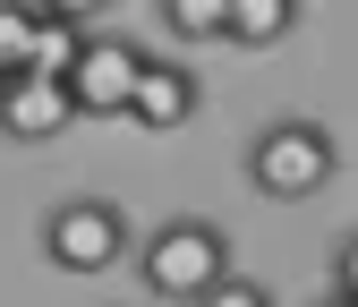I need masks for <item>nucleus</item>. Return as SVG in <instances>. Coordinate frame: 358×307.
<instances>
[{
  "label": "nucleus",
  "mask_w": 358,
  "mask_h": 307,
  "mask_svg": "<svg viewBox=\"0 0 358 307\" xmlns=\"http://www.w3.org/2000/svg\"><path fill=\"white\" fill-rule=\"evenodd\" d=\"M34 34H43V9H34V0H0V69H9V77L34 69Z\"/></svg>",
  "instance_id": "obj_9"
},
{
  "label": "nucleus",
  "mask_w": 358,
  "mask_h": 307,
  "mask_svg": "<svg viewBox=\"0 0 358 307\" xmlns=\"http://www.w3.org/2000/svg\"><path fill=\"white\" fill-rule=\"evenodd\" d=\"M77 52H85V26L43 17V34H34V69H43V77H69V69H77Z\"/></svg>",
  "instance_id": "obj_10"
},
{
  "label": "nucleus",
  "mask_w": 358,
  "mask_h": 307,
  "mask_svg": "<svg viewBox=\"0 0 358 307\" xmlns=\"http://www.w3.org/2000/svg\"><path fill=\"white\" fill-rule=\"evenodd\" d=\"M196 307H282V299H273V290H264L256 273H231V282H213V290H205Z\"/></svg>",
  "instance_id": "obj_11"
},
{
  "label": "nucleus",
  "mask_w": 358,
  "mask_h": 307,
  "mask_svg": "<svg viewBox=\"0 0 358 307\" xmlns=\"http://www.w3.org/2000/svg\"><path fill=\"white\" fill-rule=\"evenodd\" d=\"M239 171H248L256 197L307 205V197H324L341 180V145H333L324 120H264L256 137H248V154H239Z\"/></svg>",
  "instance_id": "obj_2"
},
{
  "label": "nucleus",
  "mask_w": 358,
  "mask_h": 307,
  "mask_svg": "<svg viewBox=\"0 0 358 307\" xmlns=\"http://www.w3.org/2000/svg\"><path fill=\"white\" fill-rule=\"evenodd\" d=\"M34 239H43V265L52 273H111V265L137 256V222H128L120 197H60L34 222Z\"/></svg>",
  "instance_id": "obj_3"
},
{
  "label": "nucleus",
  "mask_w": 358,
  "mask_h": 307,
  "mask_svg": "<svg viewBox=\"0 0 358 307\" xmlns=\"http://www.w3.org/2000/svg\"><path fill=\"white\" fill-rule=\"evenodd\" d=\"M307 307H358V290H341V282H333V290H316Z\"/></svg>",
  "instance_id": "obj_14"
},
{
  "label": "nucleus",
  "mask_w": 358,
  "mask_h": 307,
  "mask_svg": "<svg viewBox=\"0 0 358 307\" xmlns=\"http://www.w3.org/2000/svg\"><path fill=\"white\" fill-rule=\"evenodd\" d=\"M196 111H205V77H196L188 60H145L137 94H128V120H137L145 137H179Z\"/></svg>",
  "instance_id": "obj_6"
},
{
  "label": "nucleus",
  "mask_w": 358,
  "mask_h": 307,
  "mask_svg": "<svg viewBox=\"0 0 358 307\" xmlns=\"http://www.w3.org/2000/svg\"><path fill=\"white\" fill-rule=\"evenodd\" d=\"M137 282L162 307H196L213 282H231V231L205 222V213H171L137 239Z\"/></svg>",
  "instance_id": "obj_1"
},
{
  "label": "nucleus",
  "mask_w": 358,
  "mask_h": 307,
  "mask_svg": "<svg viewBox=\"0 0 358 307\" xmlns=\"http://www.w3.org/2000/svg\"><path fill=\"white\" fill-rule=\"evenodd\" d=\"M333 282H341V290H358V231H341V239H333Z\"/></svg>",
  "instance_id": "obj_13"
},
{
  "label": "nucleus",
  "mask_w": 358,
  "mask_h": 307,
  "mask_svg": "<svg viewBox=\"0 0 358 307\" xmlns=\"http://www.w3.org/2000/svg\"><path fill=\"white\" fill-rule=\"evenodd\" d=\"M43 17H69V26H85L94 34V17H111V0H34Z\"/></svg>",
  "instance_id": "obj_12"
},
{
  "label": "nucleus",
  "mask_w": 358,
  "mask_h": 307,
  "mask_svg": "<svg viewBox=\"0 0 358 307\" xmlns=\"http://www.w3.org/2000/svg\"><path fill=\"white\" fill-rule=\"evenodd\" d=\"M171 43H231V0H154Z\"/></svg>",
  "instance_id": "obj_8"
},
{
  "label": "nucleus",
  "mask_w": 358,
  "mask_h": 307,
  "mask_svg": "<svg viewBox=\"0 0 358 307\" xmlns=\"http://www.w3.org/2000/svg\"><path fill=\"white\" fill-rule=\"evenodd\" d=\"M0 94H9V69H0Z\"/></svg>",
  "instance_id": "obj_15"
},
{
  "label": "nucleus",
  "mask_w": 358,
  "mask_h": 307,
  "mask_svg": "<svg viewBox=\"0 0 358 307\" xmlns=\"http://www.w3.org/2000/svg\"><path fill=\"white\" fill-rule=\"evenodd\" d=\"M145 43H128V34H85V52H77V69H69V94H77V111L85 120H128V94H137V77H145Z\"/></svg>",
  "instance_id": "obj_4"
},
{
  "label": "nucleus",
  "mask_w": 358,
  "mask_h": 307,
  "mask_svg": "<svg viewBox=\"0 0 358 307\" xmlns=\"http://www.w3.org/2000/svg\"><path fill=\"white\" fill-rule=\"evenodd\" d=\"M77 120L85 111L69 94V77L26 69V77H9V94H0V137H17V145H52V137H69Z\"/></svg>",
  "instance_id": "obj_5"
},
{
  "label": "nucleus",
  "mask_w": 358,
  "mask_h": 307,
  "mask_svg": "<svg viewBox=\"0 0 358 307\" xmlns=\"http://www.w3.org/2000/svg\"><path fill=\"white\" fill-rule=\"evenodd\" d=\"M307 0H231V43L239 52H273V43L299 26Z\"/></svg>",
  "instance_id": "obj_7"
}]
</instances>
